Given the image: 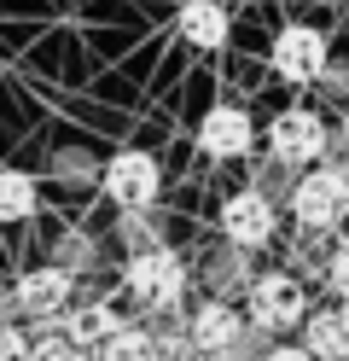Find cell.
<instances>
[{"label": "cell", "instance_id": "obj_1", "mask_svg": "<svg viewBox=\"0 0 349 361\" xmlns=\"http://www.w3.org/2000/svg\"><path fill=\"white\" fill-rule=\"evenodd\" d=\"M116 291L140 309V314H186V298H192V262H186L175 245H146V251H123V268H116Z\"/></svg>", "mask_w": 349, "mask_h": 361}, {"label": "cell", "instance_id": "obj_2", "mask_svg": "<svg viewBox=\"0 0 349 361\" xmlns=\"http://www.w3.org/2000/svg\"><path fill=\"white\" fill-rule=\"evenodd\" d=\"M286 210L297 221V233H338V221L349 216V164H332V157L309 164L297 175Z\"/></svg>", "mask_w": 349, "mask_h": 361}, {"label": "cell", "instance_id": "obj_3", "mask_svg": "<svg viewBox=\"0 0 349 361\" xmlns=\"http://www.w3.org/2000/svg\"><path fill=\"white\" fill-rule=\"evenodd\" d=\"M239 309H245L250 326L286 338V332L302 326V314H309V280H302L297 268H262V274H250Z\"/></svg>", "mask_w": 349, "mask_h": 361}, {"label": "cell", "instance_id": "obj_4", "mask_svg": "<svg viewBox=\"0 0 349 361\" xmlns=\"http://www.w3.org/2000/svg\"><path fill=\"white\" fill-rule=\"evenodd\" d=\"M332 152V123L320 117L314 105H286L279 117L268 123V157L286 169H309Z\"/></svg>", "mask_w": 349, "mask_h": 361}, {"label": "cell", "instance_id": "obj_5", "mask_svg": "<svg viewBox=\"0 0 349 361\" xmlns=\"http://www.w3.org/2000/svg\"><path fill=\"white\" fill-rule=\"evenodd\" d=\"M216 228H221L227 245H239V251H268V245L279 239V204H274V192H262V187L227 192L221 210H216Z\"/></svg>", "mask_w": 349, "mask_h": 361}, {"label": "cell", "instance_id": "obj_6", "mask_svg": "<svg viewBox=\"0 0 349 361\" xmlns=\"http://www.w3.org/2000/svg\"><path fill=\"white\" fill-rule=\"evenodd\" d=\"M99 187H105V198L116 210H152L157 192H163V164L152 152H140V146H123V152L105 157Z\"/></svg>", "mask_w": 349, "mask_h": 361}, {"label": "cell", "instance_id": "obj_7", "mask_svg": "<svg viewBox=\"0 0 349 361\" xmlns=\"http://www.w3.org/2000/svg\"><path fill=\"white\" fill-rule=\"evenodd\" d=\"M180 326H186V338H192V350H209V355H233V361H239V338H245L250 321H245L239 298H209V291H204V303H186Z\"/></svg>", "mask_w": 349, "mask_h": 361}, {"label": "cell", "instance_id": "obj_8", "mask_svg": "<svg viewBox=\"0 0 349 361\" xmlns=\"http://www.w3.org/2000/svg\"><path fill=\"white\" fill-rule=\"evenodd\" d=\"M12 298H18V321H59L64 303L76 298V274L64 262H35L12 280Z\"/></svg>", "mask_w": 349, "mask_h": 361}, {"label": "cell", "instance_id": "obj_9", "mask_svg": "<svg viewBox=\"0 0 349 361\" xmlns=\"http://www.w3.org/2000/svg\"><path fill=\"white\" fill-rule=\"evenodd\" d=\"M274 71H279V82H291V87H309V82H320V71H326V59H332V41H326V30H314V24H286L274 35Z\"/></svg>", "mask_w": 349, "mask_h": 361}, {"label": "cell", "instance_id": "obj_10", "mask_svg": "<svg viewBox=\"0 0 349 361\" xmlns=\"http://www.w3.org/2000/svg\"><path fill=\"white\" fill-rule=\"evenodd\" d=\"M64 332V344L76 350H93L99 338H111L116 326H123V291H93V298H70L64 314L53 321Z\"/></svg>", "mask_w": 349, "mask_h": 361}, {"label": "cell", "instance_id": "obj_11", "mask_svg": "<svg viewBox=\"0 0 349 361\" xmlns=\"http://www.w3.org/2000/svg\"><path fill=\"white\" fill-rule=\"evenodd\" d=\"M250 146H256L250 111H239V105H209V111H204V123H198V152H204V157L227 164V157H245Z\"/></svg>", "mask_w": 349, "mask_h": 361}, {"label": "cell", "instance_id": "obj_12", "mask_svg": "<svg viewBox=\"0 0 349 361\" xmlns=\"http://www.w3.org/2000/svg\"><path fill=\"white\" fill-rule=\"evenodd\" d=\"M250 251H239V245H209V251L198 257V268H192V286H204L209 298H245V286H250Z\"/></svg>", "mask_w": 349, "mask_h": 361}, {"label": "cell", "instance_id": "obj_13", "mask_svg": "<svg viewBox=\"0 0 349 361\" xmlns=\"http://www.w3.org/2000/svg\"><path fill=\"white\" fill-rule=\"evenodd\" d=\"M297 344L309 350L314 361H349V326H343L338 303H332V309H309V314H302Z\"/></svg>", "mask_w": 349, "mask_h": 361}, {"label": "cell", "instance_id": "obj_14", "mask_svg": "<svg viewBox=\"0 0 349 361\" xmlns=\"http://www.w3.org/2000/svg\"><path fill=\"white\" fill-rule=\"evenodd\" d=\"M175 30H180V41H192L198 53H216L227 41V6L221 0H180Z\"/></svg>", "mask_w": 349, "mask_h": 361}, {"label": "cell", "instance_id": "obj_15", "mask_svg": "<svg viewBox=\"0 0 349 361\" xmlns=\"http://www.w3.org/2000/svg\"><path fill=\"white\" fill-rule=\"evenodd\" d=\"M41 204V187H35V175L30 169H12V164H0V228H18V221H30Z\"/></svg>", "mask_w": 349, "mask_h": 361}, {"label": "cell", "instance_id": "obj_16", "mask_svg": "<svg viewBox=\"0 0 349 361\" xmlns=\"http://www.w3.org/2000/svg\"><path fill=\"white\" fill-rule=\"evenodd\" d=\"M93 361H157V332L146 321H123L111 338L93 344Z\"/></svg>", "mask_w": 349, "mask_h": 361}, {"label": "cell", "instance_id": "obj_17", "mask_svg": "<svg viewBox=\"0 0 349 361\" xmlns=\"http://www.w3.org/2000/svg\"><path fill=\"white\" fill-rule=\"evenodd\" d=\"M53 262H64L70 268V274H99V268H105V257H99V239H93L87 228H70L59 245H53Z\"/></svg>", "mask_w": 349, "mask_h": 361}, {"label": "cell", "instance_id": "obj_18", "mask_svg": "<svg viewBox=\"0 0 349 361\" xmlns=\"http://www.w3.org/2000/svg\"><path fill=\"white\" fill-rule=\"evenodd\" d=\"M320 286L332 291V303H349V245L343 239L320 257Z\"/></svg>", "mask_w": 349, "mask_h": 361}, {"label": "cell", "instance_id": "obj_19", "mask_svg": "<svg viewBox=\"0 0 349 361\" xmlns=\"http://www.w3.org/2000/svg\"><path fill=\"white\" fill-rule=\"evenodd\" d=\"M0 361H30V326L0 321Z\"/></svg>", "mask_w": 349, "mask_h": 361}, {"label": "cell", "instance_id": "obj_20", "mask_svg": "<svg viewBox=\"0 0 349 361\" xmlns=\"http://www.w3.org/2000/svg\"><path fill=\"white\" fill-rule=\"evenodd\" d=\"M262 361H314V355L302 350V344H279V338H274V344L262 350Z\"/></svg>", "mask_w": 349, "mask_h": 361}, {"label": "cell", "instance_id": "obj_21", "mask_svg": "<svg viewBox=\"0 0 349 361\" xmlns=\"http://www.w3.org/2000/svg\"><path fill=\"white\" fill-rule=\"evenodd\" d=\"M0 321H18V298H12V280H0Z\"/></svg>", "mask_w": 349, "mask_h": 361}, {"label": "cell", "instance_id": "obj_22", "mask_svg": "<svg viewBox=\"0 0 349 361\" xmlns=\"http://www.w3.org/2000/svg\"><path fill=\"white\" fill-rule=\"evenodd\" d=\"M338 140L349 146V99H343V117H338Z\"/></svg>", "mask_w": 349, "mask_h": 361}, {"label": "cell", "instance_id": "obj_23", "mask_svg": "<svg viewBox=\"0 0 349 361\" xmlns=\"http://www.w3.org/2000/svg\"><path fill=\"white\" fill-rule=\"evenodd\" d=\"M192 361H233V355H209V350H198V355H192Z\"/></svg>", "mask_w": 349, "mask_h": 361}]
</instances>
